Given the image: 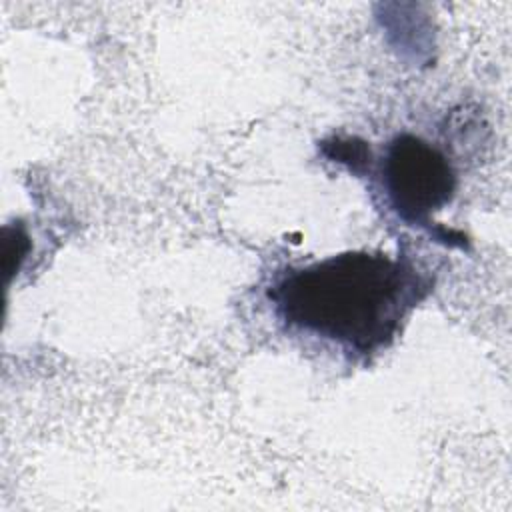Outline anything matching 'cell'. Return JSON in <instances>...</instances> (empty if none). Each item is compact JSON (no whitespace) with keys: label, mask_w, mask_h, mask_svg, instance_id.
<instances>
[{"label":"cell","mask_w":512,"mask_h":512,"mask_svg":"<svg viewBox=\"0 0 512 512\" xmlns=\"http://www.w3.org/2000/svg\"><path fill=\"white\" fill-rule=\"evenodd\" d=\"M428 290L430 278L406 260L382 252H344L288 268L266 298L286 326L344 352L370 356L394 340Z\"/></svg>","instance_id":"6da1fadb"},{"label":"cell","mask_w":512,"mask_h":512,"mask_svg":"<svg viewBox=\"0 0 512 512\" xmlns=\"http://www.w3.org/2000/svg\"><path fill=\"white\" fill-rule=\"evenodd\" d=\"M382 188L390 208L410 226L432 228L434 212L450 204L456 174L450 160L414 134H398L380 164Z\"/></svg>","instance_id":"7a4b0ae2"},{"label":"cell","mask_w":512,"mask_h":512,"mask_svg":"<svg viewBox=\"0 0 512 512\" xmlns=\"http://www.w3.org/2000/svg\"><path fill=\"white\" fill-rule=\"evenodd\" d=\"M324 152L334 162L346 164L352 172L364 170L370 162V150L356 138H334L332 142H324Z\"/></svg>","instance_id":"3957f363"}]
</instances>
